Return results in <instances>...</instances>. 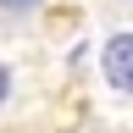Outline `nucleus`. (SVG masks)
Segmentation results:
<instances>
[{
    "instance_id": "f257e3e1",
    "label": "nucleus",
    "mask_w": 133,
    "mask_h": 133,
    "mask_svg": "<svg viewBox=\"0 0 133 133\" xmlns=\"http://www.w3.org/2000/svg\"><path fill=\"white\" fill-rule=\"evenodd\" d=\"M100 66H105V83H111V89L133 94V33H111L105 50H100Z\"/></svg>"
},
{
    "instance_id": "f03ea898",
    "label": "nucleus",
    "mask_w": 133,
    "mask_h": 133,
    "mask_svg": "<svg viewBox=\"0 0 133 133\" xmlns=\"http://www.w3.org/2000/svg\"><path fill=\"white\" fill-rule=\"evenodd\" d=\"M39 0H6V11H33Z\"/></svg>"
}]
</instances>
